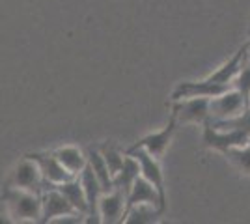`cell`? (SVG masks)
I'll list each match as a JSON object with an SVG mask.
<instances>
[{"instance_id": "1", "label": "cell", "mask_w": 250, "mask_h": 224, "mask_svg": "<svg viewBox=\"0 0 250 224\" xmlns=\"http://www.w3.org/2000/svg\"><path fill=\"white\" fill-rule=\"evenodd\" d=\"M4 205L11 223H42V196L38 192L8 187Z\"/></svg>"}, {"instance_id": "2", "label": "cell", "mask_w": 250, "mask_h": 224, "mask_svg": "<svg viewBox=\"0 0 250 224\" xmlns=\"http://www.w3.org/2000/svg\"><path fill=\"white\" fill-rule=\"evenodd\" d=\"M249 107L245 97L241 96L235 88H229L220 96L209 99V120L208 122H224L229 118L239 116L245 108Z\"/></svg>"}, {"instance_id": "3", "label": "cell", "mask_w": 250, "mask_h": 224, "mask_svg": "<svg viewBox=\"0 0 250 224\" xmlns=\"http://www.w3.org/2000/svg\"><path fill=\"white\" fill-rule=\"evenodd\" d=\"M177 125L185 123H206L209 120V97H185L174 101L172 114Z\"/></svg>"}, {"instance_id": "4", "label": "cell", "mask_w": 250, "mask_h": 224, "mask_svg": "<svg viewBox=\"0 0 250 224\" xmlns=\"http://www.w3.org/2000/svg\"><path fill=\"white\" fill-rule=\"evenodd\" d=\"M250 142V137L239 129H219L213 127L209 122L204 123V144L213 151L224 153L229 148H239Z\"/></svg>"}, {"instance_id": "5", "label": "cell", "mask_w": 250, "mask_h": 224, "mask_svg": "<svg viewBox=\"0 0 250 224\" xmlns=\"http://www.w3.org/2000/svg\"><path fill=\"white\" fill-rule=\"evenodd\" d=\"M40 196H42V223H54L63 217H83L75 211L71 204L65 200V196L56 187L43 189Z\"/></svg>"}, {"instance_id": "6", "label": "cell", "mask_w": 250, "mask_h": 224, "mask_svg": "<svg viewBox=\"0 0 250 224\" xmlns=\"http://www.w3.org/2000/svg\"><path fill=\"white\" fill-rule=\"evenodd\" d=\"M43 185H45V182H43L42 178V172L38 168L36 161L30 159V157H24L15 166L13 174H11L10 187H15V189H22V191H32L42 194V191L45 189Z\"/></svg>"}, {"instance_id": "7", "label": "cell", "mask_w": 250, "mask_h": 224, "mask_svg": "<svg viewBox=\"0 0 250 224\" xmlns=\"http://www.w3.org/2000/svg\"><path fill=\"white\" fill-rule=\"evenodd\" d=\"M127 153L136 157L138 166H140V176H142L146 182L151 183L157 189V192H159L161 200L167 202V194H165V176H163V170H161L159 159L151 157L146 149H142V148H129Z\"/></svg>"}, {"instance_id": "8", "label": "cell", "mask_w": 250, "mask_h": 224, "mask_svg": "<svg viewBox=\"0 0 250 224\" xmlns=\"http://www.w3.org/2000/svg\"><path fill=\"white\" fill-rule=\"evenodd\" d=\"M125 213V194L118 189L106 191L97 200V215L104 224H116L124 221Z\"/></svg>"}, {"instance_id": "9", "label": "cell", "mask_w": 250, "mask_h": 224, "mask_svg": "<svg viewBox=\"0 0 250 224\" xmlns=\"http://www.w3.org/2000/svg\"><path fill=\"white\" fill-rule=\"evenodd\" d=\"M26 157H30V159L36 161L38 168L42 172L43 182H45V185H49V187L60 185V183L75 178V176H71V174L60 164V161L52 155V151L51 153H28Z\"/></svg>"}, {"instance_id": "10", "label": "cell", "mask_w": 250, "mask_h": 224, "mask_svg": "<svg viewBox=\"0 0 250 224\" xmlns=\"http://www.w3.org/2000/svg\"><path fill=\"white\" fill-rule=\"evenodd\" d=\"M231 86L226 84H217V82H211L208 79H202V81H187V82H179L172 92V101L177 99H185V97H215L220 96L222 92L229 90Z\"/></svg>"}, {"instance_id": "11", "label": "cell", "mask_w": 250, "mask_h": 224, "mask_svg": "<svg viewBox=\"0 0 250 224\" xmlns=\"http://www.w3.org/2000/svg\"><path fill=\"white\" fill-rule=\"evenodd\" d=\"M142 204H147V205H155L157 209L163 213L165 211V205L167 202L161 200L157 189L151 185L149 182H146L142 176H138L131 189L125 196V207H131V205H142Z\"/></svg>"}, {"instance_id": "12", "label": "cell", "mask_w": 250, "mask_h": 224, "mask_svg": "<svg viewBox=\"0 0 250 224\" xmlns=\"http://www.w3.org/2000/svg\"><path fill=\"white\" fill-rule=\"evenodd\" d=\"M176 129H177L176 120L170 116L167 127L161 129V131H157V133H151V135H146L144 139L138 140V142H136L133 148L146 149V151L149 153V155H151V157H155V159H161V157L165 155V151L168 149V146H170L172 139H174V135H176Z\"/></svg>"}, {"instance_id": "13", "label": "cell", "mask_w": 250, "mask_h": 224, "mask_svg": "<svg viewBox=\"0 0 250 224\" xmlns=\"http://www.w3.org/2000/svg\"><path fill=\"white\" fill-rule=\"evenodd\" d=\"M77 178H79V182L83 185L84 196H86V202H88V217H97L99 219V215H97V200H99V196L104 192L101 183L95 178V174L92 172V168L88 164L84 166L83 172Z\"/></svg>"}, {"instance_id": "14", "label": "cell", "mask_w": 250, "mask_h": 224, "mask_svg": "<svg viewBox=\"0 0 250 224\" xmlns=\"http://www.w3.org/2000/svg\"><path fill=\"white\" fill-rule=\"evenodd\" d=\"M245 54H247V43H245L243 47H239V49H237V53L233 54L228 62H224L220 67H217V69L209 75V77H206V79H208V81H211V82H217V84L231 86L233 77L237 75L241 64H243V60H245Z\"/></svg>"}, {"instance_id": "15", "label": "cell", "mask_w": 250, "mask_h": 224, "mask_svg": "<svg viewBox=\"0 0 250 224\" xmlns=\"http://www.w3.org/2000/svg\"><path fill=\"white\" fill-rule=\"evenodd\" d=\"M52 155L60 161V164H62L63 168L69 172L71 176H75V178H77V176L83 172L84 166L88 164L86 155H84L79 148H75V146H62V148L54 149Z\"/></svg>"}, {"instance_id": "16", "label": "cell", "mask_w": 250, "mask_h": 224, "mask_svg": "<svg viewBox=\"0 0 250 224\" xmlns=\"http://www.w3.org/2000/svg\"><path fill=\"white\" fill-rule=\"evenodd\" d=\"M138 176H140V166H138L136 157L129 155V153H125V159H124L122 168H120V172L112 178V189H118V191H122L125 196H127V192H129V189H131V185H133V182H135Z\"/></svg>"}, {"instance_id": "17", "label": "cell", "mask_w": 250, "mask_h": 224, "mask_svg": "<svg viewBox=\"0 0 250 224\" xmlns=\"http://www.w3.org/2000/svg\"><path fill=\"white\" fill-rule=\"evenodd\" d=\"M54 187L65 196V200L71 204V207L77 213L88 217V202H86V196H84L83 185L79 182V178H71V180L60 183V185H54Z\"/></svg>"}, {"instance_id": "18", "label": "cell", "mask_w": 250, "mask_h": 224, "mask_svg": "<svg viewBox=\"0 0 250 224\" xmlns=\"http://www.w3.org/2000/svg\"><path fill=\"white\" fill-rule=\"evenodd\" d=\"M86 161H88V166H90L92 172L95 174V178L101 183L103 191L104 192L112 191V176H110V172H108V166H106V163H104L101 151L95 148H90L88 153H86Z\"/></svg>"}, {"instance_id": "19", "label": "cell", "mask_w": 250, "mask_h": 224, "mask_svg": "<svg viewBox=\"0 0 250 224\" xmlns=\"http://www.w3.org/2000/svg\"><path fill=\"white\" fill-rule=\"evenodd\" d=\"M159 215H161V211L157 209L155 205H147V204H142V205H131V207H125L124 221H122V223L149 224V223H155Z\"/></svg>"}, {"instance_id": "20", "label": "cell", "mask_w": 250, "mask_h": 224, "mask_svg": "<svg viewBox=\"0 0 250 224\" xmlns=\"http://www.w3.org/2000/svg\"><path fill=\"white\" fill-rule=\"evenodd\" d=\"M224 155L235 170L245 174V176H250V142L245 146H239V148L226 149Z\"/></svg>"}, {"instance_id": "21", "label": "cell", "mask_w": 250, "mask_h": 224, "mask_svg": "<svg viewBox=\"0 0 250 224\" xmlns=\"http://www.w3.org/2000/svg\"><path fill=\"white\" fill-rule=\"evenodd\" d=\"M231 88H235L241 96L245 97V101H247V105H249V97H250V60L247 58V54H245V60H243V64H241L237 75H235V77H233V81H231Z\"/></svg>"}, {"instance_id": "22", "label": "cell", "mask_w": 250, "mask_h": 224, "mask_svg": "<svg viewBox=\"0 0 250 224\" xmlns=\"http://www.w3.org/2000/svg\"><path fill=\"white\" fill-rule=\"evenodd\" d=\"M213 127L219 129H239L243 133H247L250 137V107H247L239 116L229 118V120H224V122H209Z\"/></svg>"}, {"instance_id": "23", "label": "cell", "mask_w": 250, "mask_h": 224, "mask_svg": "<svg viewBox=\"0 0 250 224\" xmlns=\"http://www.w3.org/2000/svg\"><path fill=\"white\" fill-rule=\"evenodd\" d=\"M99 151H101L104 163H106V166H108L110 176L114 178L116 174L120 172V168H122V164H124L125 153H122L120 149L114 148V146H110V144H104L103 148H99Z\"/></svg>"}, {"instance_id": "24", "label": "cell", "mask_w": 250, "mask_h": 224, "mask_svg": "<svg viewBox=\"0 0 250 224\" xmlns=\"http://www.w3.org/2000/svg\"><path fill=\"white\" fill-rule=\"evenodd\" d=\"M247 58L250 60V41L247 43Z\"/></svg>"}, {"instance_id": "25", "label": "cell", "mask_w": 250, "mask_h": 224, "mask_svg": "<svg viewBox=\"0 0 250 224\" xmlns=\"http://www.w3.org/2000/svg\"><path fill=\"white\" fill-rule=\"evenodd\" d=\"M249 107H250V97H249Z\"/></svg>"}]
</instances>
